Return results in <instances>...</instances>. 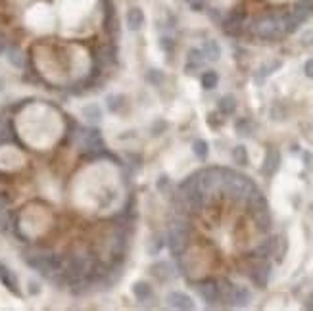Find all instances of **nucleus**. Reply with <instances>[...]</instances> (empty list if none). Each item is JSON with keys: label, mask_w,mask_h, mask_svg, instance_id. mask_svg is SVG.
<instances>
[{"label": "nucleus", "mask_w": 313, "mask_h": 311, "mask_svg": "<svg viewBox=\"0 0 313 311\" xmlns=\"http://www.w3.org/2000/svg\"><path fill=\"white\" fill-rule=\"evenodd\" d=\"M217 83H219V75L215 73V71H204V75H202V87L204 89H215L217 87Z\"/></svg>", "instance_id": "a211bd4d"}, {"label": "nucleus", "mask_w": 313, "mask_h": 311, "mask_svg": "<svg viewBox=\"0 0 313 311\" xmlns=\"http://www.w3.org/2000/svg\"><path fill=\"white\" fill-rule=\"evenodd\" d=\"M133 296L137 298L138 302H148L154 296V290L146 281H138V283L133 284Z\"/></svg>", "instance_id": "f8f14e48"}, {"label": "nucleus", "mask_w": 313, "mask_h": 311, "mask_svg": "<svg viewBox=\"0 0 313 311\" xmlns=\"http://www.w3.org/2000/svg\"><path fill=\"white\" fill-rule=\"evenodd\" d=\"M279 160H281V156L277 150H269L267 152V160H265V165H263V171L267 175H273L277 171V167H279Z\"/></svg>", "instance_id": "2eb2a0df"}, {"label": "nucleus", "mask_w": 313, "mask_h": 311, "mask_svg": "<svg viewBox=\"0 0 313 311\" xmlns=\"http://www.w3.org/2000/svg\"><path fill=\"white\" fill-rule=\"evenodd\" d=\"M250 277H252V281L258 284L259 288H263L267 284L269 277H271V265H269L267 261H258L256 267L252 269Z\"/></svg>", "instance_id": "0eeeda50"}, {"label": "nucleus", "mask_w": 313, "mask_h": 311, "mask_svg": "<svg viewBox=\"0 0 313 311\" xmlns=\"http://www.w3.org/2000/svg\"><path fill=\"white\" fill-rule=\"evenodd\" d=\"M244 19H246L244 12H242V10H234V12H230L229 16H227V19L223 21V29H225L227 33H230V35H237V33H240V29L244 27Z\"/></svg>", "instance_id": "20e7f679"}, {"label": "nucleus", "mask_w": 313, "mask_h": 311, "mask_svg": "<svg viewBox=\"0 0 313 311\" xmlns=\"http://www.w3.org/2000/svg\"><path fill=\"white\" fill-rule=\"evenodd\" d=\"M202 52H204V56H206V60L215 62V60H219V56H221V48H219V45H217L215 41H208V43L204 45Z\"/></svg>", "instance_id": "4468645a"}, {"label": "nucleus", "mask_w": 313, "mask_h": 311, "mask_svg": "<svg viewBox=\"0 0 313 311\" xmlns=\"http://www.w3.org/2000/svg\"><path fill=\"white\" fill-rule=\"evenodd\" d=\"M6 206H8V198L4 196V192H0V213H4Z\"/></svg>", "instance_id": "393cba45"}, {"label": "nucleus", "mask_w": 313, "mask_h": 311, "mask_svg": "<svg viewBox=\"0 0 313 311\" xmlns=\"http://www.w3.org/2000/svg\"><path fill=\"white\" fill-rule=\"evenodd\" d=\"M0 281H2V284L8 288L12 294H16V296H19V283H18V277H16V273L10 269V267H6L4 263H0Z\"/></svg>", "instance_id": "6e6552de"}, {"label": "nucleus", "mask_w": 313, "mask_h": 311, "mask_svg": "<svg viewBox=\"0 0 313 311\" xmlns=\"http://www.w3.org/2000/svg\"><path fill=\"white\" fill-rule=\"evenodd\" d=\"M0 91H2V79H0Z\"/></svg>", "instance_id": "bb28decb"}, {"label": "nucleus", "mask_w": 313, "mask_h": 311, "mask_svg": "<svg viewBox=\"0 0 313 311\" xmlns=\"http://www.w3.org/2000/svg\"><path fill=\"white\" fill-rule=\"evenodd\" d=\"M6 50V38H4V35L0 33V54Z\"/></svg>", "instance_id": "a878e982"}, {"label": "nucleus", "mask_w": 313, "mask_h": 311, "mask_svg": "<svg viewBox=\"0 0 313 311\" xmlns=\"http://www.w3.org/2000/svg\"><path fill=\"white\" fill-rule=\"evenodd\" d=\"M217 110H219V113H223V115L234 113V110H237V98L230 96V94L223 96L221 100H219V104H217Z\"/></svg>", "instance_id": "ddd939ff"}, {"label": "nucleus", "mask_w": 313, "mask_h": 311, "mask_svg": "<svg viewBox=\"0 0 313 311\" xmlns=\"http://www.w3.org/2000/svg\"><path fill=\"white\" fill-rule=\"evenodd\" d=\"M198 294H200L208 303L221 302V290H219V286L215 283L200 284V286H198Z\"/></svg>", "instance_id": "1a4fd4ad"}, {"label": "nucleus", "mask_w": 313, "mask_h": 311, "mask_svg": "<svg viewBox=\"0 0 313 311\" xmlns=\"http://www.w3.org/2000/svg\"><path fill=\"white\" fill-rule=\"evenodd\" d=\"M192 152H194V156H196L198 160H206L208 154H210V146H208V142H206V140L198 138V140H194L192 142Z\"/></svg>", "instance_id": "f3484780"}, {"label": "nucleus", "mask_w": 313, "mask_h": 311, "mask_svg": "<svg viewBox=\"0 0 313 311\" xmlns=\"http://www.w3.org/2000/svg\"><path fill=\"white\" fill-rule=\"evenodd\" d=\"M179 265L188 279H202L210 269V254L204 248H190L179 254Z\"/></svg>", "instance_id": "f257e3e1"}, {"label": "nucleus", "mask_w": 313, "mask_h": 311, "mask_svg": "<svg viewBox=\"0 0 313 311\" xmlns=\"http://www.w3.org/2000/svg\"><path fill=\"white\" fill-rule=\"evenodd\" d=\"M81 148L83 150H102L104 148V140L100 137V131L98 129H91V131H85L81 135Z\"/></svg>", "instance_id": "39448f33"}, {"label": "nucleus", "mask_w": 313, "mask_h": 311, "mask_svg": "<svg viewBox=\"0 0 313 311\" xmlns=\"http://www.w3.org/2000/svg\"><path fill=\"white\" fill-rule=\"evenodd\" d=\"M29 267L46 277V279H56L58 275H64L65 261L56 254H35V256H25Z\"/></svg>", "instance_id": "f03ea898"}, {"label": "nucleus", "mask_w": 313, "mask_h": 311, "mask_svg": "<svg viewBox=\"0 0 313 311\" xmlns=\"http://www.w3.org/2000/svg\"><path fill=\"white\" fill-rule=\"evenodd\" d=\"M232 160L239 165H248V152L244 146H237L232 150Z\"/></svg>", "instance_id": "aec40b11"}, {"label": "nucleus", "mask_w": 313, "mask_h": 311, "mask_svg": "<svg viewBox=\"0 0 313 311\" xmlns=\"http://www.w3.org/2000/svg\"><path fill=\"white\" fill-rule=\"evenodd\" d=\"M83 113L87 115V119L91 121V123H98L100 121V118H102V111H100V108L96 106V104H91V106H87L83 110Z\"/></svg>", "instance_id": "6ab92c4d"}, {"label": "nucleus", "mask_w": 313, "mask_h": 311, "mask_svg": "<svg viewBox=\"0 0 313 311\" xmlns=\"http://www.w3.org/2000/svg\"><path fill=\"white\" fill-rule=\"evenodd\" d=\"M206 62V56H204L202 50H198V48H194L188 52V62H186V69H196V67H200V65Z\"/></svg>", "instance_id": "dca6fc26"}, {"label": "nucleus", "mask_w": 313, "mask_h": 311, "mask_svg": "<svg viewBox=\"0 0 313 311\" xmlns=\"http://www.w3.org/2000/svg\"><path fill=\"white\" fill-rule=\"evenodd\" d=\"M152 275L156 277L160 283H167V281H171V279H175V269L169 265L167 261H162V263H156V265H152Z\"/></svg>", "instance_id": "9d476101"}, {"label": "nucleus", "mask_w": 313, "mask_h": 311, "mask_svg": "<svg viewBox=\"0 0 313 311\" xmlns=\"http://www.w3.org/2000/svg\"><path fill=\"white\" fill-rule=\"evenodd\" d=\"M164 79H166V75L162 73V71H158V69H150V71L146 73V81L150 83V85H154V87L162 85Z\"/></svg>", "instance_id": "412c9836"}, {"label": "nucleus", "mask_w": 313, "mask_h": 311, "mask_svg": "<svg viewBox=\"0 0 313 311\" xmlns=\"http://www.w3.org/2000/svg\"><path fill=\"white\" fill-rule=\"evenodd\" d=\"M254 33L261 38H277L281 37L285 31V18H277V16H267L261 18L254 23Z\"/></svg>", "instance_id": "7ed1b4c3"}, {"label": "nucleus", "mask_w": 313, "mask_h": 311, "mask_svg": "<svg viewBox=\"0 0 313 311\" xmlns=\"http://www.w3.org/2000/svg\"><path fill=\"white\" fill-rule=\"evenodd\" d=\"M184 2H188L192 10H202L204 6V0H184Z\"/></svg>", "instance_id": "b1692460"}, {"label": "nucleus", "mask_w": 313, "mask_h": 311, "mask_svg": "<svg viewBox=\"0 0 313 311\" xmlns=\"http://www.w3.org/2000/svg\"><path fill=\"white\" fill-rule=\"evenodd\" d=\"M167 305L175 307V309H194V302L190 296H186L184 292H169L166 296Z\"/></svg>", "instance_id": "423d86ee"}, {"label": "nucleus", "mask_w": 313, "mask_h": 311, "mask_svg": "<svg viewBox=\"0 0 313 311\" xmlns=\"http://www.w3.org/2000/svg\"><path fill=\"white\" fill-rule=\"evenodd\" d=\"M8 58H10V62L16 65V67H21L23 65V58H21V52H19V48H16V46H12L8 50Z\"/></svg>", "instance_id": "4be33fe9"}, {"label": "nucleus", "mask_w": 313, "mask_h": 311, "mask_svg": "<svg viewBox=\"0 0 313 311\" xmlns=\"http://www.w3.org/2000/svg\"><path fill=\"white\" fill-rule=\"evenodd\" d=\"M142 25H144V12L138 6L129 8V12H127V27L131 31H140Z\"/></svg>", "instance_id": "9b49d317"}, {"label": "nucleus", "mask_w": 313, "mask_h": 311, "mask_svg": "<svg viewBox=\"0 0 313 311\" xmlns=\"http://www.w3.org/2000/svg\"><path fill=\"white\" fill-rule=\"evenodd\" d=\"M304 71H305V75H307V77H313V58H311V60H307V62H305Z\"/></svg>", "instance_id": "5701e85b"}]
</instances>
